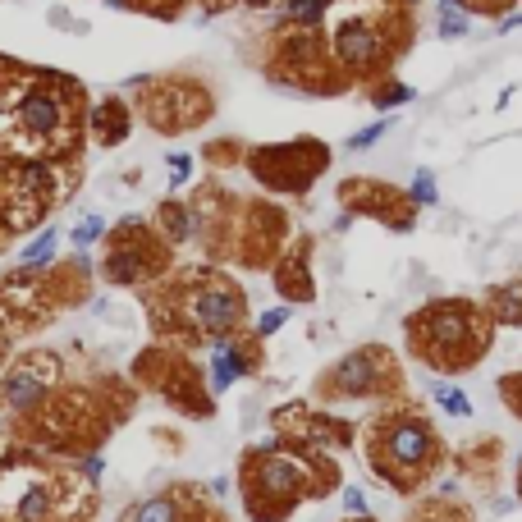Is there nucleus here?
Instances as JSON below:
<instances>
[{
  "label": "nucleus",
  "instance_id": "f257e3e1",
  "mask_svg": "<svg viewBox=\"0 0 522 522\" xmlns=\"http://www.w3.org/2000/svg\"><path fill=\"white\" fill-rule=\"evenodd\" d=\"M83 120V87L51 69L5 65L0 74V142L23 156L65 152Z\"/></svg>",
  "mask_w": 522,
  "mask_h": 522
},
{
  "label": "nucleus",
  "instance_id": "f03ea898",
  "mask_svg": "<svg viewBox=\"0 0 522 522\" xmlns=\"http://www.w3.org/2000/svg\"><path fill=\"white\" fill-rule=\"evenodd\" d=\"M326 42L348 83H376L413 42V0H353Z\"/></svg>",
  "mask_w": 522,
  "mask_h": 522
},
{
  "label": "nucleus",
  "instance_id": "7ed1b4c3",
  "mask_svg": "<svg viewBox=\"0 0 522 522\" xmlns=\"http://www.w3.org/2000/svg\"><path fill=\"white\" fill-rule=\"evenodd\" d=\"M495 339V316L472 298H435L408 316V348L435 371H468L486 358Z\"/></svg>",
  "mask_w": 522,
  "mask_h": 522
},
{
  "label": "nucleus",
  "instance_id": "20e7f679",
  "mask_svg": "<svg viewBox=\"0 0 522 522\" xmlns=\"http://www.w3.org/2000/svg\"><path fill=\"white\" fill-rule=\"evenodd\" d=\"M440 463H445V445H440L435 426L413 408L381 413L367 426V468L399 495H413L417 486H426L440 472Z\"/></svg>",
  "mask_w": 522,
  "mask_h": 522
},
{
  "label": "nucleus",
  "instance_id": "39448f33",
  "mask_svg": "<svg viewBox=\"0 0 522 522\" xmlns=\"http://www.w3.org/2000/svg\"><path fill=\"white\" fill-rule=\"evenodd\" d=\"M316 486L321 481L312 477V463L303 454H289V449H257L252 454L248 449V458H243V500H248V513L257 522H280Z\"/></svg>",
  "mask_w": 522,
  "mask_h": 522
},
{
  "label": "nucleus",
  "instance_id": "423d86ee",
  "mask_svg": "<svg viewBox=\"0 0 522 522\" xmlns=\"http://www.w3.org/2000/svg\"><path fill=\"white\" fill-rule=\"evenodd\" d=\"M403 385L399 367H394L390 348L381 344H362L353 348L348 358H339L335 367L321 371L316 381V394L326 403H353V399H381V394H394Z\"/></svg>",
  "mask_w": 522,
  "mask_h": 522
},
{
  "label": "nucleus",
  "instance_id": "0eeeda50",
  "mask_svg": "<svg viewBox=\"0 0 522 522\" xmlns=\"http://www.w3.org/2000/svg\"><path fill=\"white\" fill-rule=\"evenodd\" d=\"M326 161L330 152L321 142H289V147H261V152H252L248 165L261 184L280 188V193H303L316 174L326 170Z\"/></svg>",
  "mask_w": 522,
  "mask_h": 522
},
{
  "label": "nucleus",
  "instance_id": "6e6552de",
  "mask_svg": "<svg viewBox=\"0 0 522 522\" xmlns=\"http://www.w3.org/2000/svg\"><path fill=\"white\" fill-rule=\"evenodd\" d=\"M184 312H188V321H193L202 335L220 339V335H234V330L243 326L248 303H243L239 284H229V280H220V275H211V280H197L193 289H188Z\"/></svg>",
  "mask_w": 522,
  "mask_h": 522
},
{
  "label": "nucleus",
  "instance_id": "1a4fd4ad",
  "mask_svg": "<svg viewBox=\"0 0 522 522\" xmlns=\"http://www.w3.org/2000/svg\"><path fill=\"white\" fill-rule=\"evenodd\" d=\"M60 504V486L37 468L0 472V513L14 522H51Z\"/></svg>",
  "mask_w": 522,
  "mask_h": 522
},
{
  "label": "nucleus",
  "instance_id": "9d476101",
  "mask_svg": "<svg viewBox=\"0 0 522 522\" xmlns=\"http://www.w3.org/2000/svg\"><path fill=\"white\" fill-rule=\"evenodd\" d=\"M207 115H211V97L202 83L170 78V83H161V92H152V124L161 133H179L188 124H202Z\"/></svg>",
  "mask_w": 522,
  "mask_h": 522
},
{
  "label": "nucleus",
  "instance_id": "9b49d317",
  "mask_svg": "<svg viewBox=\"0 0 522 522\" xmlns=\"http://www.w3.org/2000/svg\"><path fill=\"white\" fill-rule=\"evenodd\" d=\"M133 234H138V220H124V225L115 229V248H110V257H106V280L138 284L165 261L147 229H142V239H133Z\"/></svg>",
  "mask_w": 522,
  "mask_h": 522
},
{
  "label": "nucleus",
  "instance_id": "f8f14e48",
  "mask_svg": "<svg viewBox=\"0 0 522 522\" xmlns=\"http://www.w3.org/2000/svg\"><path fill=\"white\" fill-rule=\"evenodd\" d=\"M261 367V348L257 339H229L220 335L216 344H211V390L225 394L229 385L239 381V376H248V371Z\"/></svg>",
  "mask_w": 522,
  "mask_h": 522
},
{
  "label": "nucleus",
  "instance_id": "ddd939ff",
  "mask_svg": "<svg viewBox=\"0 0 522 522\" xmlns=\"http://www.w3.org/2000/svg\"><path fill=\"white\" fill-rule=\"evenodd\" d=\"M46 394H51V385H46V376L37 367H19L5 381V390H0V399H5V408L19 417H33L37 408L46 403Z\"/></svg>",
  "mask_w": 522,
  "mask_h": 522
},
{
  "label": "nucleus",
  "instance_id": "4468645a",
  "mask_svg": "<svg viewBox=\"0 0 522 522\" xmlns=\"http://www.w3.org/2000/svg\"><path fill=\"white\" fill-rule=\"evenodd\" d=\"M124 522H193V500H188L184 490H161L152 500L133 504L124 513Z\"/></svg>",
  "mask_w": 522,
  "mask_h": 522
},
{
  "label": "nucleus",
  "instance_id": "2eb2a0df",
  "mask_svg": "<svg viewBox=\"0 0 522 522\" xmlns=\"http://www.w3.org/2000/svg\"><path fill=\"white\" fill-rule=\"evenodd\" d=\"M92 138L101 142V147H120L124 138H129V129H133V115H129V106H124L120 97H110V101H101L97 110H92Z\"/></svg>",
  "mask_w": 522,
  "mask_h": 522
},
{
  "label": "nucleus",
  "instance_id": "dca6fc26",
  "mask_svg": "<svg viewBox=\"0 0 522 522\" xmlns=\"http://www.w3.org/2000/svg\"><path fill=\"white\" fill-rule=\"evenodd\" d=\"M486 312L495 316V326H522V275L490 289V294H486Z\"/></svg>",
  "mask_w": 522,
  "mask_h": 522
},
{
  "label": "nucleus",
  "instance_id": "f3484780",
  "mask_svg": "<svg viewBox=\"0 0 522 522\" xmlns=\"http://www.w3.org/2000/svg\"><path fill=\"white\" fill-rule=\"evenodd\" d=\"M339 0H280V28H321Z\"/></svg>",
  "mask_w": 522,
  "mask_h": 522
},
{
  "label": "nucleus",
  "instance_id": "a211bd4d",
  "mask_svg": "<svg viewBox=\"0 0 522 522\" xmlns=\"http://www.w3.org/2000/svg\"><path fill=\"white\" fill-rule=\"evenodd\" d=\"M472 19H477V14H472L463 0H440V5H435V33L445 37V42H454V37H468L472 33Z\"/></svg>",
  "mask_w": 522,
  "mask_h": 522
},
{
  "label": "nucleus",
  "instance_id": "6ab92c4d",
  "mask_svg": "<svg viewBox=\"0 0 522 522\" xmlns=\"http://www.w3.org/2000/svg\"><path fill=\"white\" fill-rule=\"evenodd\" d=\"M161 225H165V239L170 243H188L197 234V216L188 202H165L161 207Z\"/></svg>",
  "mask_w": 522,
  "mask_h": 522
},
{
  "label": "nucleus",
  "instance_id": "aec40b11",
  "mask_svg": "<svg viewBox=\"0 0 522 522\" xmlns=\"http://www.w3.org/2000/svg\"><path fill=\"white\" fill-rule=\"evenodd\" d=\"M408 522H472V513L454 504V495H440V500H426Z\"/></svg>",
  "mask_w": 522,
  "mask_h": 522
},
{
  "label": "nucleus",
  "instance_id": "412c9836",
  "mask_svg": "<svg viewBox=\"0 0 522 522\" xmlns=\"http://www.w3.org/2000/svg\"><path fill=\"white\" fill-rule=\"evenodd\" d=\"M367 97H371V106L376 110H394V106H408L417 92L408 83H394V78H376V87H371Z\"/></svg>",
  "mask_w": 522,
  "mask_h": 522
},
{
  "label": "nucleus",
  "instance_id": "4be33fe9",
  "mask_svg": "<svg viewBox=\"0 0 522 522\" xmlns=\"http://www.w3.org/2000/svg\"><path fill=\"white\" fill-rule=\"evenodd\" d=\"M303 261H284L280 275H275V284H280V294L284 298H294V303H307L312 298V280H303Z\"/></svg>",
  "mask_w": 522,
  "mask_h": 522
},
{
  "label": "nucleus",
  "instance_id": "5701e85b",
  "mask_svg": "<svg viewBox=\"0 0 522 522\" xmlns=\"http://www.w3.org/2000/svg\"><path fill=\"white\" fill-rule=\"evenodd\" d=\"M55 243H60V234H55V229H42V234L23 248V266H46V261L55 257Z\"/></svg>",
  "mask_w": 522,
  "mask_h": 522
},
{
  "label": "nucleus",
  "instance_id": "b1692460",
  "mask_svg": "<svg viewBox=\"0 0 522 522\" xmlns=\"http://www.w3.org/2000/svg\"><path fill=\"white\" fill-rule=\"evenodd\" d=\"M435 403L445 408V413H454V417H472V399L458 385H435Z\"/></svg>",
  "mask_w": 522,
  "mask_h": 522
},
{
  "label": "nucleus",
  "instance_id": "393cba45",
  "mask_svg": "<svg viewBox=\"0 0 522 522\" xmlns=\"http://www.w3.org/2000/svg\"><path fill=\"white\" fill-rule=\"evenodd\" d=\"M408 197H413L417 207H435V202H440L435 174H431V170H417V174H413V184H408Z\"/></svg>",
  "mask_w": 522,
  "mask_h": 522
},
{
  "label": "nucleus",
  "instance_id": "a878e982",
  "mask_svg": "<svg viewBox=\"0 0 522 522\" xmlns=\"http://www.w3.org/2000/svg\"><path fill=\"white\" fill-rule=\"evenodd\" d=\"M390 129H394V120H376V124H367L362 133H353V138H348V152H367V147H376V142H381Z\"/></svg>",
  "mask_w": 522,
  "mask_h": 522
},
{
  "label": "nucleus",
  "instance_id": "bb28decb",
  "mask_svg": "<svg viewBox=\"0 0 522 522\" xmlns=\"http://www.w3.org/2000/svg\"><path fill=\"white\" fill-rule=\"evenodd\" d=\"M101 234H106V220H101V216H87L83 225H78L74 234H69V239H74V248H92V243H97Z\"/></svg>",
  "mask_w": 522,
  "mask_h": 522
},
{
  "label": "nucleus",
  "instance_id": "cd10ccee",
  "mask_svg": "<svg viewBox=\"0 0 522 522\" xmlns=\"http://www.w3.org/2000/svg\"><path fill=\"white\" fill-rule=\"evenodd\" d=\"M500 399L509 403L513 417H522V371H513V376H504L500 381Z\"/></svg>",
  "mask_w": 522,
  "mask_h": 522
},
{
  "label": "nucleus",
  "instance_id": "c85d7f7f",
  "mask_svg": "<svg viewBox=\"0 0 522 522\" xmlns=\"http://www.w3.org/2000/svg\"><path fill=\"white\" fill-rule=\"evenodd\" d=\"M165 165H170V193L179 184H188V174H193V156H170Z\"/></svg>",
  "mask_w": 522,
  "mask_h": 522
},
{
  "label": "nucleus",
  "instance_id": "c756f323",
  "mask_svg": "<svg viewBox=\"0 0 522 522\" xmlns=\"http://www.w3.org/2000/svg\"><path fill=\"white\" fill-rule=\"evenodd\" d=\"M289 321V312L284 307H271V312H261V321H257V339H266V335H275V330Z\"/></svg>",
  "mask_w": 522,
  "mask_h": 522
},
{
  "label": "nucleus",
  "instance_id": "7c9ffc66",
  "mask_svg": "<svg viewBox=\"0 0 522 522\" xmlns=\"http://www.w3.org/2000/svg\"><path fill=\"white\" fill-rule=\"evenodd\" d=\"M344 509H348V513H367V495H362L358 486H348V490H344Z\"/></svg>",
  "mask_w": 522,
  "mask_h": 522
},
{
  "label": "nucleus",
  "instance_id": "2f4dec72",
  "mask_svg": "<svg viewBox=\"0 0 522 522\" xmlns=\"http://www.w3.org/2000/svg\"><path fill=\"white\" fill-rule=\"evenodd\" d=\"M513 28H522V10H509L500 19V33H513Z\"/></svg>",
  "mask_w": 522,
  "mask_h": 522
},
{
  "label": "nucleus",
  "instance_id": "473e14b6",
  "mask_svg": "<svg viewBox=\"0 0 522 522\" xmlns=\"http://www.w3.org/2000/svg\"><path fill=\"white\" fill-rule=\"evenodd\" d=\"M243 10H252V14H261V10H275V5H280V0H239Z\"/></svg>",
  "mask_w": 522,
  "mask_h": 522
},
{
  "label": "nucleus",
  "instance_id": "72a5a7b5",
  "mask_svg": "<svg viewBox=\"0 0 522 522\" xmlns=\"http://www.w3.org/2000/svg\"><path fill=\"white\" fill-rule=\"evenodd\" d=\"M83 472H87V477H92V481H97L101 472H106V463H101V458H87V463H83Z\"/></svg>",
  "mask_w": 522,
  "mask_h": 522
},
{
  "label": "nucleus",
  "instance_id": "f704fd0d",
  "mask_svg": "<svg viewBox=\"0 0 522 522\" xmlns=\"http://www.w3.org/2000/svg\"><path fill=\"white\" fill-rule=\"evenodd\" d=\"M207 5V14H220V10H229V5H239V0H202Z\"/></svg>",
  "mask_w": 522,
  "mask_h": 522
},
{
  "label": "nucleus",
  "instance_id": "c9c22d12",
  "mask_svg": "<svg viewBox=\"0 0 522 522\" xmlns=\"http://www.w3.org/2000/svg\"><path fill=\"white\" fill-rule=\"evenodd\" d=\"M518 500H522V458H518Z\"/></svg>",
  "mask_w": 522,
  "mask_h": 522
}]
</instances>
